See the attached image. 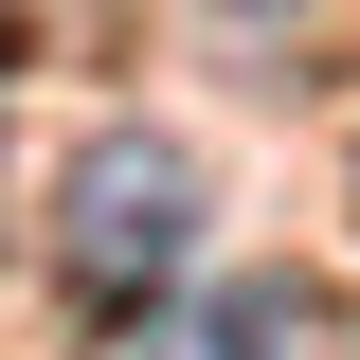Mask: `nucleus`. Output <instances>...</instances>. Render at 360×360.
<instances>
[{
  "label": "nucleus",
  "mask_w": 360,
  "mask_h": 360,
  "mask_svg": "<svg viewBox=\"0 0 360 360\" xmlns=\"http://www.w3.org/2000/svg\"><path fill=\"white\" fill-rule=\"evenodd\" d=\"M198 234V162L162 127H90L72 180H54V270H72V307H144Z\"/></svg>",
  "instance_id": "f257e3e1"
},
{
  "label": "nucleus",
  "mask_w": 360,
  "mask_h": 360,
  "mask_svg": "<svg viewBox=\"0 0 360 360\" xmlns=\"http://www.w3.org/2000/svg\"><path fill=\"white\" fill-rule=\"evenodd\" d=\"M144 360H360V307L307 288V270H252V288H217L198 324H162Z\"/></svg>",
  "instance_id": "f03ea898"
},
{
  "label": "nucleus",
  "mask_w": 360,
  "mask_h": 360,
  "mask_svg": "<svg viewBox=\"0 0 360 360\" xmlns=\"http://www.w3.org/2000/svg\"><path fill=\"white\" fill-rule=\"evenodd\" d=\"M0 72H18V0H0Z\"/></svg>",
  "instance_id": "7ed1b4c3"
}]
</instances>
